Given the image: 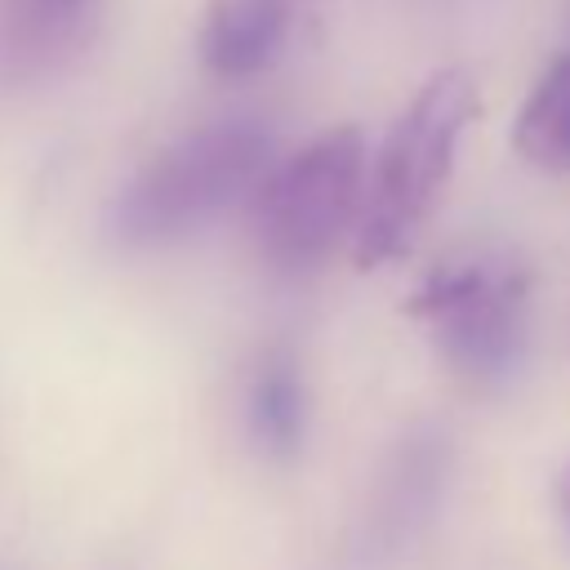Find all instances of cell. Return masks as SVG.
Masks as SVG:
<instances>
[{"label":"cell","mask_w":570,"mask_h":570,"mask_svg":"<svg viewBox=\"0 0 570 570\" xmlns=\"http://www.w3.org/2000/svg\"><path fill=\"white\" fill-rule=\"evenodd\" d=\"M303 0H209L200 22V62L214 76H254L285 45Z\"/></svg>","instance_id":"6"},{"label":"cell","mask_w":570,"mask_h":570,"mask_svg":"<svg viewBox=\"0 0 570 570\" xmlns=\"http://www.w3.org/2000/svg\"><path fill=\"white\" fill-rule=\"evenodd\" d=\"M245 423L254 445L276 459L289 463L303 450L307 436V392H303V374L294 365L289 352H263V361L249 374V392H245Z\"/></svg>","instance_id":"7"},{"label":"cell","mask_w":570,"mask_h":570,"mask_svg":"<svg viewBox=\"0 0 570 570\" xmlns=\"http://www.w3.org/2000/svg\"><path fill=\"white\" fill-rule=\"evenodd\" d=\"M476 116V85L468 71L445 67L423 80V89L405 102L396 125L387 129L374 174H370V205L356 232V267H379L401 258L423 218L432 214L463 129Z\"/></svg>","instance_id":"2"},{"label":"cell","mask_w":570,"mask_h":570,"mask_svg":"<svg viewBox=\"0 0 570 570\" xmlns=\"http://www.w3.org/2000/svg\"><path fill=\"white\" fill-rule=\"evenodd\" d=\"M557 508H561V517H566V525H570V459H566V468L557 472Z\"/></svg>","instance_id":"9"},{"label":"cell","mask_w":570,"mask_h":570,"mask_svg":"<svg viewBox=\"0 0 570 570\" xmlns=\"http://www.w3.org/2000/svg\"><path fill=\"white\" fill-rule=\"evenodd\" d=\"M450 463H454V450L436 423H419L392 445L370 490L361 530L352 534L356 561L383 566L387 557H401L432 525L441 494L450 485Z\"/></svg>","instance_id":"5"},{"label":"cell","mask_w":570,"mask_h":570,"mask_svg":"<svg viewBox=\"0 0 570 570\" xmlns=\"http://www.w3.org/2000/svg\"><path fill=\"white\" fill-rule=\"evenodd\" d=\"M365 187V134L361 125H334L267 169L254 187V236L263 258L303 276L330 258V249L356 223Z\"/></svg>","instance_id":"3"},{"label":"cell","mask_w":570,"mask_h":570,"mask_svg":"<svg viewBox=\"0 0 570 570\" xmlns=\"http://www.w3.org/2000/svg\"><path fill=\"white\" fill-rule=\"evenodd\" d=\"M267 160L272 129L263 120L232 116L200 125L125 183L111 205V236L134 249L183 240L245 200L267 174Z\"/></svg>","instance_id":"1"},{"label":"cell","mask_w":570,"mask_h":570,"mask_svg":"<svg viewBox=\"0 0 570 570\" xmlns=\"http://www.w3.org/2000/svg\"><path fill=\"white\" fill-rule=\"evenodd\" d=\"M530 276L503 258H468L428 272L405 312L423 321L445 365L481 392L508 387L530 347Z\"/></svg>","instance_id":"4"},{"label":"cell","mask_w":570,"mask_h":570,"mask_svg":"<svg viewBox=\"0 0 570 570\" xmlns=\"http://www.w3.org/2000/svg\"><path fill=\"white\" fill-rule=\"evenodd\" d=\"M512 147L548 174H570V53L552 58L530 85L512 120Z\"/></svg>","instance_id":"8"}]
</instances>
